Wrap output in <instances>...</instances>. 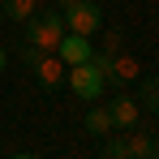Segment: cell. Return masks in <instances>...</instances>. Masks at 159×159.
Here are the masks:
<instances>
[{
	"instance_id": "8fae6325",
	"label": "cell",
	"mask_w": 159,
	"mask_h": 159,
	"mask_svg": "<svg viewBox=\"0 0 159 159\" xmlns=\"http://www.w3.org/2000/svg\"><path fill=\"white\" fill-rule=\"evenodd\" d=\"M0 4H4V17L9 22H26L30 13L39 9V0H0Z\"/></svg>"
},
{
	"instance_id": "5bb4252c",
	"label": "cell",
	"mask_w": 159,
	"mask_h": 159,
	"mask_svg": "<svg viewBox=\"0 0 159 159\" xmlns=\"http://www.w3.org/2000/svg\"><path fill=\"white\" fill-rule=\"evenodd\" d=\"M4 65H9V52H4V48H0V73H4Z\"/></svg>"
},
{
	"instance_id": "5b68a950",
	"label": "cell",
	"mask_w": 159,
	"mask_h": 159,
	"mask_svg": "<svg viewBox=\"0 0 159 159\" xmlns=\"http://www.w3.org/2000/svg\"><path fill=\"white\" fill-rule=\"evenodd\" d=\"M65 26L78 30V34H99V26H103V9H99L95 0H73V4L65 9Z\"/></svg>"
},
{
	"instance_id": "7c38bea8",
	"label": "cell",
	"mask_w": 159,
	"mask_h": 159,
	"mask_svg": "<svg viewBox=\"0 0 159 159\" xmlns=\"http://www.w3.org/2000/svg\"><path fill=\"white\" fill-rule=\"evenodd\" d=\"M103 159H129V146H125V129H112V138L103 142Z\"/></svg>"
},
{
	"instance_id": "d6986e66",
	"label": "cell",
	"mask_w": 159,
	"mask_h": 159,
	"mask_svg": "<svg viewBox=\"0 0 159 159\" xmlns=\"http://www.w3.org/2000/svg\"><path fill=\"white\" fill-rule=\"evenodd\" d=\"M0 151H4V146H0Z\"/></svg>"
},
{
	"instance_id": "6da1fadb",
	"label": "cell",
	"mask_w": 159,
	"mask_h": 159,
	"mask_svg": "<svg viewBox=\"0 0 159 159\" xmlns=\"http://www.w3.org/2000/svg\"><path fill=\"white\" fill-rule=\"evenodd\" d=\"M65 13H52V9H34L26 17V43H34V48H43V52H56V43L65 39Z\"/></svg>"
},
{
	"instance_id": "3957f363",
	"label": "cell",
	"mask_w": 159,
	"mask_h": 159,
	"mask_svg": "<svg viewBox=\"0 0 159 159\" xmlns=\"http://www.w3.org/2000/svg\"><path fill=\"white\" fill-rule=\"evenodd\" d=\"M65 82H69V90L78 95L82 103H95L99 95L107 90V78L99 73V65L95 60H82V65H69V73H65Z\"/></svg>"
},
{
	"instance_id": "52a82bcc",
	"label": "cell",
	"mask_w": 159,
	"mask_h": 159,
	"mask_svg": "<svg viewBox=\"0 0 159 159\" xmlns=\"http://www.w3.org/2000/svg\"><path fill=\"white\" fill-rule=\"evenodd\" d=\"M107 112H112V125H116V129H129V125L142 120V103H138V95H112Z\"/></svg>"
},
{
	"instance_id": "2e32d148",
	"label": "cell",
	"mask_w": 159,
	"mask_h": 159,
	"mask_svg": "<svg viewBox=\"0 0 159 159\" xmlns=\"http://www.w3.org/2000/svg\"><path fill=\"white\" fill-rule=\"evenodd\" d=\"M0 26H4V4H0Z\"/></svg>"
},
{
	"instance_id": "277c9868",
	"label": "cell",
	"mask_w": 159,
	"mask_h": 159,
	"mask_svg": "<svg viewBox=\"0 0 159 159\" xmlns=\"http://www.w3.org/2000/svg\"><path fill=\"white\" fill-rule=\"evenodd\" d=\"M95 65H99V73H103L112 86H129V82H138V73H142V65L133 60V56L125 52H99V56H90Z\"/></svg>"
},
{
	"instance_id": "30bf717a",
	"label": "cell",
	"mask_w": 159,
	"mask_h": 159,
	"mask_svg": "<svg viewBox=\"0 0 159 159\" xmlns=\"http://www.w3.org/2000/svg\"><path fill=\"white\" fill-rule=\"evenodd\" d=\"M138 103L146 107L151 116H159V78H146L142 86H138Z\"/></svg>"
},
{
	"instance_id": "ba28073f",
	"label": "cell",
	"mask_w": 159,
	"mask_h": 159,
	"mask_svg": "<svg viewBox=\"0 0 159 159\" xmlns=\"http://www.w3.org/2000/svg\"><path fill=\"white\" fill-rule=\"evenodd\" d=\"M125 146H129V159H151V155H155V138H151V129H138V125L125 129Z\"/></svg>"
},
{
	"instance_id": "9a60e30c",
	"label": "cell",
	"mask_w": 159,
	"mask_h": 159,
	"mask_svg": "<svg viewBox=\"0 0 159 159\" xmlns=\"http://www.w3.org/2000/svg\"><path fill=\"white\" fill-rule=\"evenodd\" d=\"M56 4H60V13H65V9H69V4H73V0H56Z\"/></svg>"
},
{
	"instance_id": "e0dca14e",
	"label": "cell",
	"mask_w": 159,
	"mask_h": 159,
	"mask_svg": "<svg viewBox=\"0 0 159 159\" xmlns=\"http://www.w3.org/2000/svg\"><path fill=\"white\" fill-rule=\"evenodd\" d=\"M155 159H159V142H155Z\"/></svg>"
},
{
	"instance_id": "ac0fdd59",
	"label": "cell",
	"mask_w": 159,
	"mask_h": 159,
	"mask_svg": "<svg viewBox=\"0 0 159 159\" xmlns=\"http://www.w3.org/2000/svg\"><path fill=\"white\" fill-rule=\"evenodd\" d=\"M155 65H159V52H155Z\"/></svg>"
},
{
	"instance_id": "8992f818",
	"label": "cell",
	"mask_w": 159,
	"mask_h": 159,
	"mask_svg": "<svg viewBox=\"0 0 159 159\" xmlns=\"http://www.w3.org/2000/svg\"><path fill=\"white\" fill-rule=\"evenodd\" d=\"M56 56H60L65 65H82V60H90V56H95V48H90V34L65 30V39L56 43Z\"/></svg>"
},
{
	"instance_id": "9c48e42d",
	"label": "cell",
	"mask_w": 159,
	"mask_h": 159,
	"mask_svg": "<svg viewBox=\"0 0 159 159\" xmlns=\"http://www.w3.org/2000/svg\"><path fill=\"white\" fill-rule=\"evenodd\" d=\"M82 129H86V133H95V138H107V133L116 129V125H112V112L95 103L90 112H86V120H82Z\"/></svg>"
},
{
	"instance_id": "7a4b0ae2",
	"label": "cell",
	"mask_w": 159,
	"mask_h": 159,
	"mask_svg": "<svg viewBox=\"0 0 159 159\" xmlns=\"http://www.w3.org/2000/svg\"><path fill=\"white\" fill-rule=\"evenodd\" d=\"M22 60L30 65V73H34V82H39L43 90H56V86L65 82V73H69V65H65L56 52H43V48H34V43L22 48Z\"/></svg>"
},
{
	"instance_id": "4fadbf2b",
	"label": "cell",
	"mask_w": 159,
	"mask_h": 159,
	"mask_svg": "<svg viewBox=\"0 0 159 159\" xmlns=\"http://www.w3.org/2000/svg\"><path fill=\"white\" fill-rule=\"evenodd\" d=\"M99 30H103V52H120V48H125V34L116 26H99Z\"/></svg>"
}]
</instances>
